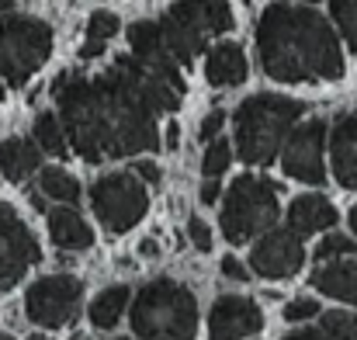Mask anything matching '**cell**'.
Segmentation results:
<instances>
[{
	"label": "cell",
	"instance_id": "6da1fadb",
	"mask_svg": "<svg viewBox=\"0 0 357 340\" xmlns=\"http://www.w3.org/2000/svg\"><path fill=\"white\" fill-rule=\"evenodd\" d=\"M52 94L63 112L70 146L84 160L101 163L156 149V114L177 112L184 80L181 73H156L135 56H119V63L94 80L59 73Z\"/></svg>",
	"mask_w": 357,
	"mask_h": 340
},
{
	"label": "cell",
	"instance_id": "7a4b0ae2",
	"mask_svg": "<svg viewBox=\"0 0 357 340\" xmlns=\"http://www.w3.org/2000/svg\"><path fill=\"white\" fill-rule=\"evenodd\" d=\"M260 66L278 84L340 80L344 52L340 38L326 17L309 7H291L284 0L271 3L257 21Z\"/></svg>",
	"mask_w": 357,
	"mask_h": 340
},
{
	"label": "cell",
	"instance_id": "3957f363",
	"mask_svg": "<svg viewBox=\"0 0 357 340\" xmlns=\"http://www.w3.org/2000/svg\"><path fill=\"white\" fill-rule=\"evenodd\" d=\"M305 114L302 101L281 98V94H253L233 114L236 128V153L246 167H267L278 160L281 146L298 128V118Z\"/></svg>",
	"mask_w": 357,
	"mask_h": 340
},
{
	"label": "cell",
	"instance_id": "277c9868",
	"mask_svg": "<svg viewBox=\"0 0 357 340\" xmlns=\"http://www.w3.org/2000/svg\"><path fill=\"white\" fill-rule=\"evenodd\" d=\"M132 330L139 340H195L198 337V302L195 295L170 281L156 278L142 285V292L132 299Z\"/></svg>",
	"mask_w": 357,
	"mask_h": 340
},
{
	"label": "cell",
	"instance_id": "5b68a950",
	"mask_svg": "<svg viewBox=\"0 0 357 340\" xmlns=\"http://www.w3.org/2000/svg\"><path fill=\"white\" fill-rule=\"evenodd\" d=\"M233 24L236 21H233L229 0H177L160 21L167 52L181 66H191L198 52L205 49V42L212 35L229 31Z\"/></svg>",
	"mask_w": 357,
	"mask_h": 340
},
{
	"label": "cell",
	"instance_id": "8992f818",
	"mask_svg": "<svg viewBox=\"0 0 357 340\" xmlns=\"http://www.w3.org/2000/svg\"><path fill=\"white\" fill-rule=\"evenodd\" d=\"M278 212H281L278 188L271 181H264V177L243 174V177L233 181V188H229V195L222 202L219 226H222V236L233 246H239V243H250L260 232H271Z\"/></svg>",
	"mask_w": 357,
	"mask_h": 340
},
{
	"label": "cell",
	"instance_id": "52a82bcc",
	"mask_svg": "<svg viewBox=\"0 0 357 340\" xmlns=\"http://www.w3.org/2000/svg\"><path fill=\"white\" fill-rule=\"evenodd\" d=\"M52 52V28L38 17H0V77L7 87H24Z\"/></svg>",
	"mask_w": 357,
	"mask_h": 340
},
{
	"label": "cell",
	"instance_id": "ba28073f",
	"mask_svg": "<svg viewBox=\"0 0 357 340\" xmlns=\"http://www.w3.org/2000/svg\"><path fill=\"white\" fill-rule=\"evenodd\" d=\"M91 205H94V216L98 223L108 229V232H128L135 226L146 209H149V198H146V184L128 170V174H105L94 181L91 188Z\"/></svg>",
	"mask_w": 357,
	"mask_h": 340
},
{
	"label": "cell",
	"instance_id": "9c48e42d",
	"mask_svg": "<svg viewBox=\"0 0 357 340\" xmlns=\"http://www.w3.org/2000/svg\"><path fill=\"white\" fill-rule=\"evenodd\" d=\"M80 302H84V281L73 278V274H49V278H38L28 295H24V313L31 323L45 327V330H59V327H70L80 313Z\"/></svg>",
	"mask_w": 357,
	"mask_h": 340
},
{
	"label": "cell",
	"instance_id": "30bf717a",
	"mask_svg": "<svg viewBox=\"0 0 357 340\" xmlns=\"http://www.w3.org/2000/svg\"><path fill=\"white\" fill-rule=\"evenodd\" d=\"M38 257L42 250L31 229L7 202H0V292H10L28 274V267L38 264Z\"/></svg>",
	"mask_w": 357,
	"mask_h": 340
},
{
	"label": "cell",
	"instance_id": "8fae6325",
	"mask_svg": "<svg viewBox=\"0 0 357 340\" xmlns=\"http://www.w3.org/2000/svg\"><path fill=\"white\" fill-rule=\"evenodd\" d=\"M323 149H326V121L323 118L302 121L291 132V139L284 142V156H281L284 174H291L295 181H305V184H323L326 181Z\"/></svg>",
	"mask_w": 357,
	"mask_h": 340
},
{
	"label": "cell",
	"instance_id": "7c38bea8",
	"mask_svg": "<svg viewBox=\"0 0 357 340\" xmlns=\"http://www.w3.org/2000/svg\"><path fill=\"white\" fill-rule=\"evenodd\" d=\"M302 264H305V246H302V236L291 232V229L264 232L257 239L253 253H250V271L260 274V278H271V281L298 274Z\"/></svg>",
	"mask_w": 357,
	"mask_h": 340
},
{
	"label": "cell",
	"instance_id": "4fadbf2b",
	"mask_svg": "<svg viewBox=\"0 0 357 340\" xmlns=\"http://www.w3.org/2000/svg\"><path fill=\"white\" fill-rule=\"evenodd\" d=\"M264 316L253 299L246 295H219L208 313V340H243L257 337Z\"/></svg>",
	"mask_w": 357,
	"mask_h": 340
},
{
	"label": "cell",
	"instance_id": "5bb4252c",
	"mask_svg": "<svg viewBox=\"0 0 357 340\" xmlns=\"http://www.w3.org/2000/svg\"><path fill=\"white\" fill-rule=\"evenodd\" d=\"M128 45H132V56L142 66H149L156 73H177V59L167 52L160 21H135L128 28Z\"/></svg>",
	"mask_w": 357,
	"mask_h": 340
},
{
	"label": "cell",
	"instance_id": "9a60e30c",
	"mask_svg": "<svg viewBox=\"0 0 357 340\" xmlns=\"http://www.w3.org/2000/svg\"><path fill=\"white\" fill-rule=\"evenodd\" d=\"M330 153H333L337 184L340 188H357V112L337 118L333 139H330Z\"/></svg>",
	"mask_w": 357,
	"mask_h": 340
},
{
	"label": "cell",
	"instance_id": "2e32d148",
	"mask_svg": "<svg viewBox=\"0 0 357 340\" xmlns=\"http://www.w3.org/2000/svg\"><path fill=\"white\" fill-rule=\"evenodd\" d=\"M337 209L330 205V198L323 195H298L291 205H288V226L298 236H312V232H323V229L337 226Z\"/></svg>",
	"mask_w": 357,
	"mask_h": 340
},
{
	"label": "cell",
	"instance_id": "e0dca14e",
	"mask_svg": "<svg viewBox=\"0 0 357 340\" xmlns=\"http://www.w3.org/2000/svg\"><path fill=\"white\" fill-rule=\"evenodd\" d=\"M309 285H316V292H323L337 302L357 306V260H330V264L316 267Z\"/></svg>",
	"mask_w": 357,
	"mask_h": 340
},
{
	"label": "cell",
	"instance_id": "ac0fdd59",
	"mask_svg": "<svg viewBox=\"0 0 357 340\" xmlns=\"http://www.w3.org/2000/svg\"><path fill=\"white\" fill-rule=\"evenodd\" d=\"M205 77L212 87H236L246 80V56L236 42H219L205 59Z\"/></svg>",
	"mask_w": 357,
	"mask_h": 340
},
{
	"label": "cell",
	"instance_id": "d6986e66",
	"mask_svg": "<svg viewBox=\"0 0 357 340\" xmlns=\"http://www.w3.org/2000/svg\"><path fill=\"white\" fill-rule=\"evenodd\" d=\"M49 236L59 250H87L94 243V229L87 226L70 205L49 209Z\"/></svg>",
	"mask_w": 357,
	"mask_h": 340
},
{
	"label": "cell",
	"instance_id": "ffe728a7",
	"mask_svg": "<svg viewBox=\"0 0 357 340\" xmlns=\"http://www.w3.org/2000/svg\"><path fill=\"white\" fill-rule=\"evenodd\" d=\"M42 163V153H38V142H28V139H3L0 142V174H7V181L21 184L28 174H35Z\"/></svg>",
	"mask_w": 357,
	"mask_h": 340
},
{
	"label": "cell",
	"instance_id": "44dd1931",
	"mask_svg": "<svg viewBox=\"0 0 357 340\" xmlns=\"http://www.w3.org/2000/svg\"><path fill=\"white\" fill-rule=\"evenodd\" d=\"M128 299H132L128 285H112V288H105V292L91 302V323H94L98 330H112V327H119V320H121V313H125V306H128Z\"/></svg>",
	"mask_w": 357,
	"mask_h": 340
},
{
	"label": "cell",
	"instance_id": "7402d4cb",
	"mask_svg": "<svg viewBox=\"0 0 357 340\" xmlns=\"http://www.w3.org/2000/svg\"><path fill=\"white\" fill-rule=\"evenodd\" d=\"M38 181H42V191H45L49 198L63 202V205H73V202L80 198V184H77V177L66 174L63 167H45V170L38 174Z\"/></svg>",
	"mask_w": 357,
	"mask_h": 340
},
{
	"label": "cell",
	"instance_id": "603a6c76",
	"mask_svg": "<svg viewBox=\"0 0 357 340\" xmlns=\"http://www.w3.org/2000/svg\"><path fill=\"white\" fill-rule=\"evenodd\" d=\"M35 142H38L45 153H52V156H63V153H66L70 139L63 135V125H59V118L52 112H42L35 118Z\"/></svg>",
	"mask_w": 357,
	"mask_h": 340
},
{
	"label": "cell",
	"instance_id": "cb8c5ba5",
	"mask_svg": "<svg viewBox=\"0 0 357 340\" xmlns=\"http://www.w3.org/2000/svg\"><path fill=\"white\" fill-rule=\"evenodd\" d=\"M323 334L330 340H357V316L340 309L323 313Z\"/></svg>",
	"mask_w": 357,
	"mask_h": 340
},
{
	"label": "cell",
	"instance_id": "d4e9b609",
	"mask_svg": "<svg viewBox=\"0 0 357 340\" xmlns=\"http://www.w3.org/2000/svg\"><path fill=\"white\" fill-rule=\"evenodd\" d=\"M333 257H357V239L344 236V232H330V236L316 246V260L330 264Z\"/></svg>",
	"mask_w": 357,
	"mask_h": 340
},
{
	"label": "cell",
	"instance_id": "484cf974",
	"mask_svg": "<svg viewBox=\"0 0 357 340\" xmlns=\"http://www.w3.org/2000/svg\"><path fill=\"white\" fill-rule=\"evenodd\" d=\"M229 160H233V149H229V139H215L208 149H205V160H202V170L208 177H219L229 170Z\"/></svg>",
	"mask_w": 357,
	"mask_h": 340
},
{
	"label": "cell",
	"instance_id": "4316f807",
	"mask_svg": "<svg viewBox=\"0 0 357 340\" xmlns=\"http://www.w3.org/2000/svg\"><path fill=\"white\" fill-rule=\"evenodd\" d=\"M330 10H333V21L340 24L344 38L357 45V0H330Z\"/></svg>",
	"mask_w": 357,
	"mask_h": 340
},
{
	"label": "cell",
	"instance_id": "83f0119b",
	"mask_svg": "<svg viewBox=\"0 0 357 340\" xmlns=\"http://www.w3.org/2000/svg\"><path fill=\"white\" fill-rule=\"evenodd\" d=\"M112 35H119V17L112 10H94L87 17V38L94 42H108Z\"/></svg>",
	"mask_w": 357,
	"mask_h": 340
},
{
	"label": "cell",
	"instance_id": "f1b7e54d",
	"mask_svg": "<svg viewBox=\"0 0 357 340\" xmlns=\"http://www.w3.org/2000/svg\"><path fill=\"white\" fill-rule=\"evenodd\" d=\"M312 316H323V309H319L316 299H295V302L284 306V320H291V323H298V320H312Z\"/></svg>",
	"mask_w": 357,
	"mask_h": 340
},
{
	"label": "cell",
	"instance_id": "f546056e",
	"mask_svg": "<svg viewBox=\"0 0 357 340\" xmlns=\"http://www.w3.org/2000/svg\"><path fill=\"white\" fill-rule=\"evenodd\" d=\"M188 236H191V243H195L202 253H208V250H212V229L205 226L198 216H191V219H188Z\"/></svg>",
	"mask_w": 357,
	"mask_h": 340
},
{
	"label": "cell",
	"instance_id": "4dcf8cb0",
	"mask_svg": "<svg viewBox=\"0 0 357 340\" xmlns=\"http://www.w3.org/2000/svg\"><path fill=\"white\" fill-rule=\"evenodd\" d=\"M222 125H226V112H222V108L208 112V114H205V121H202V128H198V139H205V142H215Z\"/></svg>",
	"mask_w": 357,
	"mask_h": 340
},
{
	"label": "cell",
	"instance_id": "1f68e13d",
	"mask_svg": "<svg viewBox=\"0 0 357 340\" xmlns=\"http://www.w3.org/2000/svg\"><path fill=\"white\" fill-rule=\"evenodd\" d=\"M132 174H135L142 184H160V167H156L153 160H139V163L132 167Z\"/></svg>",
	"mask_w": 357,
	"mask_h": 340
},
{
	"label": "cell",
	"instance_id": "d6a6232c",
	"mask_svg": "<svg viewBox=\"0 0 357 340\" xmlns=\"http://www.w3.org/2000/svg\"><path fill=\"white\" fill-rule=\"evenodd\" d=\"M219 195H222V184H219V177H208V181L202 184V191H198L202 205H215V202H219Z\"/></svg>",
	"mask_w": 357,
	"mask_h": 340
},
{
	"label": "cell",
	"instance_id": "836d02e7",
	"mask_svg": "<svg viewBox=\"0 0 357 340\" xmlns=\"http://www.w3.org/2000/svg\"><path fill=\"white\" fill-rule=\"evenodd\" d=\"M222 274L233 278V281H246V278H250V271L239 264L236 257H222Z\"/></svg>",
	"mask_w": 357,
	"mask_h": 340
},
{
	"label": "cell",
	"instance_id": "e575fe53",
	"mask_svg": "<svg viewBox=\"0 0 357 340\" xmlns=\"http://www.w3.org/2000/svg\"><path fill=\"white\" fill-rule=\"evenodd\" d=\"M105 52V42H94V38H87L84 42V49H80V59H98Z\"/></svg>",
	"mask_w": 357,
	"mask_h": 340
},
{
	"label": "cell",
	"instance_id": "d590c367",
	"mask_svg": "<svg viewBox=\"0 0 357 340\" xmlns=\"http://www.w3.org/2000/svg\"><path fill=\"white\" fill-rule=\"evenodd\" d=\"M177 142H181V125H177V121H170V125H167V146H163V149H170V153H174V149H177Z\"/></svg>",
	"mask_w": 357,
	"mask_h": 340
},
{
	"label": "cell",
	"instance_id": "8d00e7d4",
	"mask_svg": "<svg viewBox=\"0 0 357 340\" xmlns=\"http://www.w3.org/2000/svg\"><path fill=\"white\" fill-rule=\"evenodd\" d=\"M284 340H330L323 330H295V334H288Z\"/></svg>",
	"mask_w": 357,
	"mask_h": 340
},
{
	"label": "cell",
	"instance_id": "74e56055",
	"mask_svg": "<svg viewBox=\"0 0 357 340\" xmlns=\"http://www.w3.org/2000/svg\"><path fill=\"white\" fill-rule=\"evenodd\" d=\"M156 250H160V246H156L153 239H142V243H139V253H142V257H153Z\"/></svg>",
	"mask_w": 357,
	"mask_h": 340
},
{
	"label": "cell",
	"instance_id": "f35d334b",
	"mask_svg": "<svg viewBox=\"0 0 357 340\" xmlns=\"http://www.w3.org/2000/svg\"><path fill=\"white\" fill-rule=\"evenodd\" d=\"M351 229H354V236H357V209H351Z\"/></svg>",
	"mask_w": 357,
	"mask_h": 340
},
{
	"label": "cell",
	"instance_id": "ab89813d",
	"mask_svg": "<svg viewBox=\"0 0 357 340\" xmlns=\"http://www.w3.org/2000/svg\"><path fill=\"white\" fill-rule=\"evenodd\" d=\"M10 3H14V0H0V10H10Z\"/></svg>",
	"mask_w": 357,
	"mask_h": 340
},
{
	"label": "cell",
	"instance_id": "60d3db41",
	"mask_svg": "<svg viewBox=\"0 0 357 340\" xmlns=\"http://www.w3.org/2000/svg\"><path fill=\"white\" fill-rule=\"evenodd\" d=\"M28 340H52V337H45V334H31Z\"/></svg>",
	"mask_w": 357,
	"mask_h": 340
},
{
	"label": "cell",
	"instance_id": "b9f144b4",
	"mask_svg": "<svg viewBox=\"0 0 357 340\" xmlns=\"http://www.w3.org/2000/svg\"><path fill=\"white\" fill-rule=\"evenodd\" d=\"M0 101H3V77H0Z\"/></svg>",
	"mask_w": 357,
	"mask_h": 340
},
{
	"label": "cell",
	"instance_id": "7bdbcfd3",
	"mask_svg": "<svg viewBox=\"0 0 357 340\" xmlns=\"http://www.w3.org/2000/svg\"><path fill=\"white\" fill-rule=\"evenodd\" d=\"M0 340H14V337H10V334H0Z\"/></svg>",
	"mask_w": 357,
	"mask_h": 340
},
{
	"label": "cell",
	"instance_id": "ee69618b",
	"mask_svg": "<svg viewBox=\"0 0 357 340\" xmlns=\"http://www.w3.org/2000/svg\"><path fill=\"white\" fill-rule=\"evenodd\" d=\"M305 3H316V0H305Z\"/></svg>",
	"mask_w": 357,
	"mask_h": 340
},
{
	"label": "cell",
	"instance_id": "f6af8a7d",
	"mask_svg": "<svg viewBox=\"0 0 357 340\" xmlns=\"http://www.w3.org/2000/svg\"><path fill=\"white\" fill-rule=\"evenodd\" d=\"M77 340H84V337H77Z\"/></svg>",
	"mask_w": 357,
	"mask_h": 340
},
{
	"label": "cell",
	"instance_id": "bcb514c9",
	"mask_svg": "<svg viewBox=\"0 0 357 340\" xmlns=\"http://www.w3.org/2000/svg\"><path fill=\"white\" fill-rule=\"evenodd\" d=\"M119 340H121V337H119Z\"/></svg>",
	"mask_w": 357,
	"mask_h": 340
}]
</instances>
